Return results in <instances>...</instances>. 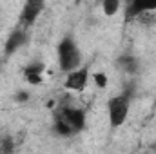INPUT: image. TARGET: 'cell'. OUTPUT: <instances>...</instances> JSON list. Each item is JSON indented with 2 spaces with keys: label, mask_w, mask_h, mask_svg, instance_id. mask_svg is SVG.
I'll return each mask as SVG.
<instances>
[{
  "label": "cell",
  "mask_w": 156,
  "mask_h": 154,
  "mask_svg": "<svg viewBox=\"0 0 156 154\" xmlns=\"http://www.w3.org/2000/svg\"><path fill=\"white\" fill-rule=\"evenodd\" d=\"M53 127H55V132L64 138L76 136L78 132H82L85 129V111L78 109V107L64 105L55 111V125Z\"/></svg>",
  "instance_id": "1"
},
{
  "label": "cell",
  "mask_w": 156,
  "mask_h": 154,
  "mask_svg": "<svg viewBox=\"0 0 156 154\" xmlns=\"http://www.w3.org/2000/svg\"><path fill=\"white\" fill-rule=\"evenodd\" d=\"M56 54H58L60 71H64V73H69V71L76 69L82 64V53H80L76 42L73 40L71 35H67V37H64V38L60 40Z\"/></svg>",
  "instance_id": "2"
},
{
  "label": "cell",
  "mask_w": 156,
  "mask_h": 154,
  "mask_svg": "<svg viewBox=\"0 0 156 154\" xmlns=\"http://www.w3.org/2000/svg\"><path fill=\"white\" fill-rule=\"evenodd\" d=\"M131 98H133V87L125 89L118 96L109 98V102H107V114H109V123H111L113 129H116V127L125 123V120L129 116Z\"/></svg>",
  "instance_id": "3"
},
{
  "label": "cell",
  "mask_w": 156,
  "mask_h": 154,
  "mask_svg": "<svg viewBox=\"0 0 156 154\" xmlns=\"http://www.w3.org/2000/svg\"><path fill=\"white\" fill-rule=\"evenodd\" d=\"M44 7H45V0H26V4L22 7V13H20L22 27H26V29L31 27L38 20V16L42 15Z\"/></svg>",
  "instance_id": "4"
},
{
  "label": "cell",
  "mask_w": 156,
  "mask_h": 154,
  "mask_svg": "<svg viewBox=\"0 0 156 154\" xmlns=\"http://www.w3.org/2000/svg\"><path fill=\"white\" fill-rule=\"evenodd\" d=\"M89 83V67L87 65H80L76 69L69 71L67 73V78H66V89L69 91H76V93H82Z\"/></svg>",
  "instance_id": "5"
},
{
  "label": "cell",
  "mask_w": 156,
  "mask_h": 154,
  "mask_svg": "<svg viewBox=\"0 0 156 154\" xmlns=\"http://www.w3.org/2000/svg\"><path fill=\"white\" fill-rule=\"evenodd\" d=\"M27 42V33H26V27H16L11 35H9V38L5 40V47H4V53L9 56V54H13L15 51H18L24 44Z\"/></svg>",
  "instance_id": "6"
},
{
  "label": "cell",
  "mask_w": 156,
  "mask_h": 154,
  "mask_svg": "<svg viewBox=\"0 0 156 154\" xmlns=\"http://www.w3.org/2000/svg\"><path fill=\"white\" fill-rule=\"evenodd\" d=\"M156 9V0H131L127 5V20L142 16L144 13H151Z\"/></svg>",
  "instance_id": "7"
},
{
  "label": "cell",
  "mask_w": 156,
  "mask_h": 154,
  "mask_svg": "<svg viewBox=\"0 0 156 154\" xmlns=\"http://www.w3.org/2000/svg\"><path fill=\"white\" fill-rule=\"evenodd\" d=\"M45 65L42 62H35V64H29L26 69H24V76L29 83L33 85H40L42 83V73H44Z\"/></svg>",
  "instance_id": "8"
},
{
  "label": "cell",
  "mask_w": 156,
  "mask_h": 154,
  "mask_svg": "<svg viewBox=\"0 0 156 154\" xmlns=\"http://www.w3.org/2000/svg\"><path fill=\"white\" fill-rule=\"evenodd\" d=\"M116 64L120 65L122 71H125V73H129V75H136V73L140 71V62H138V58L133 56V54H122L116 60Z\"/></svg>",
  "instance_id": "9"
},
{
  "label": "cell",
  "mask_w": 156,
  "mask_h": 154,
  "mask_svg": "<svg viewBox=\"0 0 156 154\" xmlns=\"http://www.w3.org/2000/svg\"><path fill=\"white\" fill-rule=\"evenodd\" d=\"M102 9H104V15L115 16L120 9V0H102Z\"/></svg>",
  "instance_id": "10"
},
{
  "label": "cell",
  "mask_w": 156,
  "mask_h": 154,
  "mask_svg": "<svg viewBox=\"0 0 156 154\" xmlns=\"http://www.w3.org/2000/svg\"><path fill=\"white\" fill-rule=\"evenodd\" d=\"M13 151V140L11 136H5L0 140V152H11Z\"/></svg>",
  "instance_id": "11"
},
{
  "label": "cell",
  "mask_w": 156,
  "mask_h": 154,
  "mask_svg": "<svg viewBox=\"0 0 156 154\" xmlns=\"http://www.w3.org/2000/svg\"><path fill=\"white\" fill-rule=\"evenodd\" d=\"M93 80H94V82H96V85H98V87H102V89L107 85V76H105L104 73H94V75H93Z\"/></svg>",
  "instance_id": "12"
},
{
  "label": "cell",
  "mask_w": 156,
  "mask_h": 154,
  "mask_svg": "<svg viewBox=\"0 0 156 154\" xmlns=\"http://www.w3.org/2000/svg\"><path fill=\"white\" fill-rule=\"evenodd\" d=\"M26 98H27L26 93H18V100H26Z\"/></svg>",
  "instance_id": "13"
},
{
  "label": "cell",
  "mask_w": 156,
  "mask_h": 154,
  "mask_svg": "<svg viewBox=\"0 0 156 154\" xmlns=\"http://www.w3.org/2000/svg\"><path fill=\"white\" fill-rule=\"evenodd\" d=\"M75 2H76V4H78V2H80V0H75Z\"/></svg>",
  "instance_id": "14"
},
{
  "label": "cell",
  "mask_w": 156,
  "mask_h": 154,
  "mask_svg": "<svg viewBox=\"0 0 156 154\" xmlns=\"http://www.w3.org/2000/svg\"><path fill=\"white\" fill-rule=\"evenodd\" d=\"M154 107H156V102H154Z\"/></svg>",
  "instance_id": "15"
},
{
  "label": "cell",
  "mask_w": 156,
  "mask_h": 154,
  "mask_svg": "<svg viewBox=\"0 0 156 154\" xmlns=\"http://www.w3.org/2000/svg\"><path fill=\"white\" fill-rule=\"evenodd\" d=\"M98 2H102V0H98Z\"/></svg>",
  "instance_id": "16"
},
{
  "label": "cell",
  "mask_w": 156,
  "mask_h": 154,
  "mask_svg": "<svg viewBox=\"0 0 156 154\" xmlns=\"http://www.w3.org/2000/svg\"><path fill=\"white\" fill-rule=\"evenodd\" d=\"M154 147H156V145H154Z\"/></svg>",
  "instance_id": "17"
}]
</instances>
